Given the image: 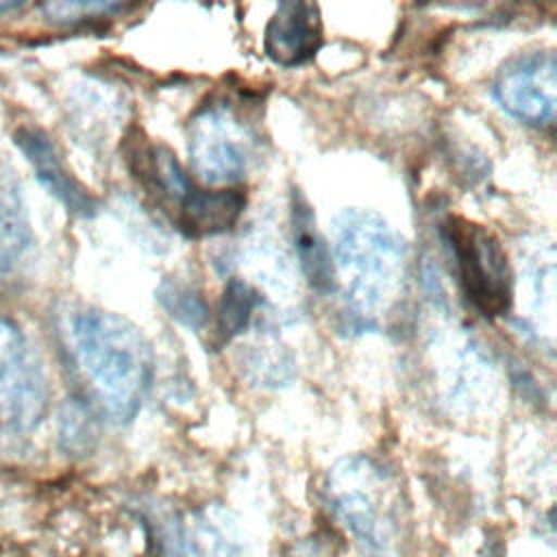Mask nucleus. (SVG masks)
I'll list each match as a JSON object with an SVG mask.
<instances>
[{
  "label": "nucleus",
  "mask_w": 557,
  "mask_h": 557,
  "mask_svg": "<svg viewBox=\"0 0 557 557\" xmlns=\"http://www.w3.org/2000/svg\"><path fill=\"white\" fill-rule=\"evenodd\" d=\"M333 272L357 329H376L398 302L409 250L405 237L376 211L344 209L333 218Z\"/></svg>",
  "instance_id": "1"
},
{
  "label": "nucleus",
  "mask_w": 557,
  "mask_h": 557,
  "mask_svg": "<svg viewBox=\"0 0 557 557\" xmlns=\"http://www.w3.org/2000/svg\"><path fill=\"white\" fill-rule=\"evenodd\" d=\"M72 346L98 407L117 424L135 418L154 372L144 333L122 315L83 309L72 318Z\"/></svg>",
  "instance_id": "2"
},
{
  "label": "nucleus",
  "mask_w": 557,
  "mask_h": 557,
  "mask_svg": "<svg viewBox=\"0 0 557 557\" xmlns=\"http://www.w3.org/2000/svg\"><path fill=\"white\" fill-rule=\"evenodd\" d=\"M324 498L363 557H392L396 544V492L392 476L370 457L337 461L324 483Z\"/></svg>",
  "instance_id": "3"
},
{
  "label": "nucleus",
  "mask_w": 557,
  "mask_h": 557,
  "mask_svg": "<svg viewBox=\"0 0 557 557\" xmlns=\"http://www.w3.org/2000/svg\"><path fill=\"white\" fill-rule=\"evenodd\" d=\"M444 242L468 302L487 320L503 318L511 309L513 276L496 235L455 215L444 224Z\"/></svg>",
  "instance_id": "4"
},
{
  "label": "nucleus",
  "mask_w": 557,
  "mask_h": 557,
  "mask_svg": "<svg viewBox=\"0 0 557 557\" xmlns=\"http://www.w3.org/2000/svg\"><path fill=\"white\" fill-rule=\"evenodd\" d=\"M255 135L226 104H202L187 124V152L191 170L207 185H231L244 178L252 159Z\"/></svg>",
  "instance_id": "5"
},
{
  "label": "nucleus",
  "mask_w": 557,
  "mask_h": 557,
  "mask_svg": "<svg viewBox=\"0 0 557 557\" xmlns=\"http://www.w3.org/2000/svg\"><path fill=\"white\" fill-rule=\"evenodd\" d=\"M44 368L22 331L0 315V424L30 431L46 413Z\"/></svg>",
  "instance_id": "6"
},
{
  "label": "nucleus",
  "mask_w": 557,
  "mask_h": 557,
  "mask_svg": "<svg viewBox=\"0 0 557 557\" xmlns=\"http://www.w3.org/2000/svg\"><path fill=\"white\" fill-rule=\"evenodd\" d=\"M494 96L503 111L529 126H544L555 117L557 61L550 50H535L507 61L496 81Z\"/></svg>",
  "instance_id": "7"
},
{
  "label": "nucleus",
  "mask_w": 557,
  "mask_h": 557,
  "mask_svg": "<svg viewBox=\"0 0 557 557\" xmlns=\"http://www.w3.org/2000/svg\"><path fill=\"white\" fill-rule=\"evenodd\" d=\"M322 46V20L315 4L281 2L263 30V52L281 67H298Z\"/></svg>",
  "instance_id": "8"
},
{
  "label": "nucleus",
  "mask_w": 557,
  "mask_h": 557,
  "mask_svg": "<svg viewBox=\"0 0 557 557\" xmlns=\"http://www.w3.org/2000/svg\"><path fill=\"white\" fill-rule=\"evenodd\" d=\"M15 144L26 154L30 165L35 168L39 181L54 194L70 211L78 215H94L96 200L94 196L67 172L63 165L54 144L39 128L24 126L15 133Z\"/></svg>",
  "instance_id": "9"
},
{
  "label": "nucleus",
  "mask_w": 557,
  "mask_h": 557,
  "mask_svg": "<svg viewBox=\"0 0 557 557\" xmlns=\"http://www.w3.org/2000/svg\"><path fill=\"white\" fill-rule=\"evenodd\" d=\"M244 207L246 196L239 189H205L196 185L172 213V222L185 237H213L231 231Z\"/></svg>",
  "instance_id": "10"
},
{
  "label": "nucleus",
  "mask_w": 557,
  "mask_h": 557,
  "mask_svg": "<svg viewBox=\"0 0 557 557\" xmlns=\"http://www.w3.org/2000/svg\"><path fill=\"white\" fill-rule=\"evenodd\" d=\"M292 231L298 265L305 278L320 294H329L335 287L331 250L315 228V215L302 194H294L292 198Z\"/></svg>",
  "instance_id": "11"
},
{
  "label": "nucleus",
  "mask_w": 557,
  "mask_h": 557,
  "mask_svg": "<svg viewBox=\"0 0 557 557\" xmlns=\"http://www.w3.org/2000/svg\"><path fill=\"white\" fill-rule=\"evenodd\" d=\"M30 226L20 185L9 168L0 163V274H7L26 252Z\"/></svg>",
  "instance_id": "12"
},
{
  "label": "nucleus",
  "mask_w": 557,
  "mask_h": 557,
  "mask_svg": "<svg viewBox=\"0 0 557 557\" xmlns=\"http://www.w3.org/2000/svg\"><path fill=\"white\" fill-rule=\"evenodd\" d=\"M261 305L263 296L248 281L237 276L228 278L215 313V344L224 346L233 337L242 335Z\"/></svg>",
  "instance_id": "13"
},
{
  "label": "nucleus",
  "mask_w": 557,
  "mask_h": 557,
  "mask_svg": "<svg viewBox=\"0 0 557 557\" xmlns=\"http://www.w3.org/2000/svg\"><path fill=\"white\" fill-rule=\"evenodd\" d=\"M157 300L163 311L189 331H198L207 322V300L202 292L181 278H163L157 287Z\"/></svg>",
  "instance_id": "14"
},
{
  "label": "nucleus",
  "mask_w": 557,
  "mask_h": 557,
  "mask_svg": "<svg viewBox=\"0 0 557 557\" xmlns=\"http://www.w3.org/2000/svg\"><path fill=\"white\" fill-rule=\"evenodd\" d=\"M248 376L257 385H283L294 374V359L292 355L272 344V346H255V350L246 357Z\"/></svg>",
  "instance_id": "15"
},
{
  "label": "nucleus",
  "mask_w": 557,
  "mask_h": 557,
  "mask_svg": "<svg viewBox=\"0 0 557 557\" xmlns=\"http://www.w3.org/2000/svg\"><path fill=\"white\" fill-rule=\"evenodd\" d=\"M124 11V4L111 0H70V2H48L41 7V13L59 24H76L94 17H111L113 13Z\"/></svg>",
  "instance_id": "16"
},
{
  "label": "nucleus",
  "mask_w": 557,
  "mask_h": 557,
  "mask_svg": "<svg viewBox=\"0 0 557 557\" xmlns=\"http://www.w3.org/2000/svg\"><path fill=\"white\" fill-rule=\"evenodd\" d=\"M154 531V544L159 557H200L194 542L189 540L185 527L170 513H159L150 520Z\"/></svg>",
  "instance_id": "17"
},
{
  "label": "nucleus",
  "mask_w": 557,
  "mask_h": 557,
  "mask_svg": "<svg viewBox=\"0 0 557 557\" xmlns=\"http://www.w3.org/2000/svg\"><path fill=\"white\" fill-rule=\"evenodd\" d=\"M298 557H320V553L315 548H305Z\"/></svg>",
  "instance_id": "18"
},
{
  "label": "nucleus",
  "mask_w": 557,
  "mask_h": 557,
  "mask_svg": "<svg viewBox=\"0 0 557 557\" xmlns=\"http://www.w3.org/2000/svg\"><path fill=\"white\" fill-rule=\"evenodd\" d=\"M483 557H496V555H494V550H492V548H487V555H483Z\"/></svg>",
  "instance_id": "19"
}]
</instances>
